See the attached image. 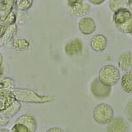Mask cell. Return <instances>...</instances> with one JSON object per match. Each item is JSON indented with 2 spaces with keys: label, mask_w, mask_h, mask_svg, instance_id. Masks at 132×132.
I'll use <instances>...</instances> for the list:
<instances>
[{
  "label": "cell",
  "mask_w": 132,
  "mask_h": 132,
  "mask_svg": "<svg viewBox=\"0 0 132 132\" xmlns=\"http://www.w3.org/2000/svg\"><path fill=\"white\" fill-rule=\"evenodd\" d=\"M131 36H132V33H131Z\"/></svg>",
  "instance_id": "7"
},
{
  "label": "cell",
  "mask_w": 132,
  "mask_h": 132,
  "mask_svg": "<svg viewBox=\"0 0 132 132\" xmlns=\"http://www.w3.org/2000/svg\"><path fill=\"white\" fill-rule=\"evenodd\" d=\"M121 86L128 94H132V71L128 72L121 79Z\"/></svg>",
  "instance_id": "4"
},
{
  "label": "cell",
  "mask_w": 132,
  "mask_h": 132,
  "mask_svg": "<svg viewBox=\"0 0 132 132\" xmlns=\"http://www.w3.org/2000/svg\"><path fill=\"white\" fill-rule=\"evenodd\" d=\"M128 6H129V9L132 10V0H128Z\"/></svg>",
  "instance_id": "6"
},
{
  "label": "cell",
  "mask_w": 132,
  "mask_h": 132,
  "mask_svg": "<svg viewBox=\"0 0 132 132\" xmlns=\"http://www.w3.org/2000/svg\"><path fill=\"white\" fill-rule=\"evenodd\" d=\"M119 65L124 72L132 71V52H128L122 54L119 59Z\"/></svg>",
  "instance_id": "3"
},
{
  "label": "cell",
  "mask_w": 132,
  "mask_h": 132,
  "mask_svg": "<svg viewBox=\"0 0 132 132\" xmlns=\"http://www.w3.org/2000/svg\"><path fill=\"white\" fill-rule=\"evenodd\" d=\"M120 78L119 71L113 66H105L99 73L100 81L106 85H115Z\"/></svg>",
  "instance_id": "1"
},
{
  "label": "cell",
  "mask_w": 132,
  "mask_h": 132,
  "mask_svg": "<svg viewBox=\"0 0 132 132\" xmlns=\"http://www.w3.org/2000/svg\"><path fill=\"white\" fill-rule=\"evenodd\" d=\"M125 115L128 119L132 122V99H131L125 108Z\"/></svg>",
  "instance_id": "5"
},
{
  "label": "cell",
  "mask_w": 132,
  "mask_h": 132,
  "mask_svg": "<svg viewBox=\"0 0 132 132\" xmlns=\"http://www.w3.org/2000/svg\"><path fill=\"white\" fill-rule=\"evenodd\" d=\"M129 125L122 117H116L111 121L108 132H128Z\"/></svg>",
  "instance_id": "2"
}]
</instances>
